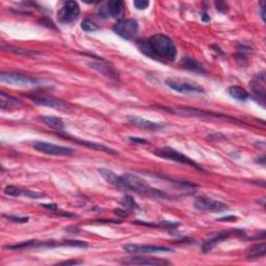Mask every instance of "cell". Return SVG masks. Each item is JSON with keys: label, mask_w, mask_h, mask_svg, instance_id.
Wrapping results in <instances>:
<instances>
[{"label": "cell", "mask_w": 266, "mask_h": 266, "mask_svg": "<svg viewBox=\"0 0 266 266\" xmlns=\"http://www.w3.org/2000/svg\"><path fill=\"white\" fill-rule=\"evenodd\" d=\"M81 262L80 261H64V262H61L60 264H63V265H75V264H80Z\"/></svg>", "instance_id": "e575fe53"}, {"label": "cell", "mask_w": 266, "mask_h": 266, "mask_svg": "<svg viewBox=\"0 0 266 266\" xmlns=\"http://www.w3.org/2000/svg\"><path fill=\"white\" fill-rule=\"evenodd\" d=\"M165 85L168 86L171 90L181 93V94H204L205 90L202 86L197 85L196 82L182 79L178 77H169L165 79Z\"/></svg>", "instance_id": "3957f363"}, {"label": "cell", "mask_w": 266, "mask_h": 266, "mask_svg": "<svg viewBox=\"0 0 266 266\" xmlns=\"http://www.w3.org/2000/svg\"><path fill=\"white\" fill-rule=\"evenodd\" d=\"M116 188H120L122 190H127V191H132L138 194L146 195L149 197H154L158 200L171 198V196L166 192L152 187L144 179L140 178L137 175L129 174V173H126L120 176L119 183H118V186H116Z\"/></svg>", "instance_id": "7a4b0ae2"}, {"label": "cell", "mask_w": 266, "mask_h": 266, "mask_svg": "<svg viewBox=\"0 0 266 266\" xmlns=\"http://www.w3.org/2000/svg\"><path fill=\"white\" fill-rule=\"evenodd\" d=\"M81 28L85 31H87V32H93V31L99 30L100 26L97 23H95L94 21H92L90 19H86V20L82 21Z\"/></svg>", "instance_id": "83f0119b"}, {"label": "cell", "mask_w": 266, "mask_h": 266, "mask_svg": "<svg viewBox=\"0 0 266 266\" xmlns=\"http://www.w3.org/2000/svg\"><path fill=\"white\" fill-rule=\"evenodd\" d=\"M6 218L10 221L16 222V223H26L28 222V218L25 216H17V215H6Z\"/></svg>", "instance_id": "f546056e"}, {"label": "cell", "mask_w": 266, "mask_h": 266, "mask_svg": "<svg viewBox=\"0 0 266 266\" xmlns=\"http://www.w3.org/2000/svg\"><path fill=\"white\" fill-rule=\"evenodd\" d=\"M126 252L131 254H153V253H172L174 249L165 246L150 244H126L123 246Z\"/></svg>", "instance_id": "8fae6325"}, {"label": "cell", "mask_w": 266, "mask_h": 266, "mask_svg": "<svg viewBox=\"0 0 266 266\" xmlns=\"http://www.w3.org/2000/svg\"><path fill=\"white\" fill-rule=\"evenodd\" d=\"M32 147L37 151L45 153L47 155H54V156H69L74 153V150L68 147L58 146L54 144H50L43 141H37L32 144Z\"/></svg>", "instance_id": "ba28073f"}, {"label": "cell", "mask_w": 266, "mask_h": 266, "mask_svg": "<svg viewBox=\"0 0 266 266\" xmlns=\"http://www.w3.org/2000/svg\"><path fill=\"white\" fill-rule=\"evenodd\" d=\"M235 234H241V230L232 229V230H226V231H223V232L216 233L215 236L211 237L210 239L206 240L203 243V246H202L203 252L204 253H208V252L212 251V249L215 246H218L220 243H222L223 241L227 240L228 238L232 237L233 235H235Z\"/></svg>", "instance_id": "4fadbf2b"}, {"label": "cell", "mask_w": 266, "mask_h": 266, "mask_svg": "<svg viewBox=\"0 0 266 266\" xmlns=\"http://www.w3.org/2000/svg\"><path fill=\"white\" fill-rule=\"evenodd\" d=\"M251 88L258 101L264 105L265 102V75L264 73L257 74V76L251 81Z\"/></svg>", "instance_id": "ac0fdd59"}, {"label": "cell", "mask_w": 266, "mask_h": 266, "mask_svg": "<svg viewBox=\"0 0 266 266\" xmlns=\"http://www.w3.org/2000/svg\"><path fill=\"white\" fill-rule=\"evenodd\" d=\"M121 204L123 206V209L127 210L128 212H132V211L140 209V206L137 204V202L130 195H125L122 200Z\"/></svg>", "instance_id": "484cf974"}, {"label": "cell", "mask_w": 266, "mask_h": 266, "mask_svg": "<svg viewBox=\"0 0 266 266\" xmlns=\"http://www.w3.org/2000/svg\"><path fill=\"white\" fill-rule=\"evenodd\" d=\"M80 15V8L75 2L65 3L57 12V20L62 24L74 22Z\"/></svg>", "instance_id": "9c48e42d"}, {"label": "cell", "mask_w": 266, "mask_h": 266, "mask_svg": "<svg viewBox=\"0 0 266 266\" xmlns=\"http://www.w3.org/2000/svg\"><path fill=\"white\" fill-rule=\"evenodd\" d=\"M135 7L138 9V10H146L150 3L149 2H145V0H137V2H135Z\"/></svg>", "instance_id": "4dcf8cb0"}, {"label": "cell", "mask_w": 266, "mask_h": 266, "mask_svg": "<svg viewBox=\"0 0 266 266\" xmlns=\"http://www.w3.org/2000/svg\"><path fill=\"white\" fill-rule=\"evenodd\" d=\"M98 173L100 174V176H101L108 183V184H110V185H112L114 187L118 186L120 176L116 175L114 172H112L109 169L101 168V169L98 170Z\"/></svg>", "instance_id": "603a6c76"}, {"label": "cell", "mask_w": 266, "mask_h": 266, "mask_svg": "<svg viewBox=\"0 0 266 266\" xmlns=\"http://www.w3.org/2000/svg\"><path fill=\"white\" fill-rule=\"evenodd\" d=\"M137 46L143 54L157 61L171 62L177 57V48L174 42L162 33L141 40L137 43Z\"/></svg>", "instance_id": "6da1fadb"}, {"label": "cell", "mask_w": 266, "mask_h": 266, "mask_svg": "<svg viewBox=\"0 0 266 266\" xmlns=\"http://www.w3.org/2000/svg\"><path fill=\"white\" fill-rule=\"evenodd\" d=\"M42 122L45 123L48 127L52 128L58 132H60L63 127H64V124L62 122L61 119L57 118V116H54V115H45L42 118Z\"/></svg>", "instance_id": "cb8c5ba5"}, {"label": "cell", "mask_w": 266, "mask_h": 266, "mask_svg": "<svg viewBox=\"0 0 266 266\" xmlns=\"http://www.w3.org/2000/svg\"><path fill=\"white\" fill-rule=\"evenodd\" d=\"M57 135L60 136L61 138L65 139V140H70V141H73L74 143L80 145V146H83V147H88L92 150H97V151H101V152H105V153H109V154H118L116 153V151H114L113 149H110L106 146H103V145H100V144H97V143H94V142H90V141H85V140H80V139H77V138H74V137H71L70 135H68V133H62V132H57Z\"/></svg>", "instance_id": "5bb4252c"}, {"label": "cell", "mask_w": 266, "mask_h": 266, "mask_svg": "<svg viewBox=\"0 0 266 266\" xmlns=\"http://www.w3.org/2000/svg\"><path fill=\"white\" fill-rule=\"evenodd\" d=\"M124 10V3L121 0H110V2L106 3L105 7L100 9L99 15L102 18H106V17H111V18H118V17L123 13Z\"/></svg>", "instance_id": "9a60e30c"}, {"label": "cell", "mask_w": 266, "mask_h": 266, "mask_svg": "<svg viewBox=\"0 0 266 266\" xmlns=\"http://www.w3.org/2000/svg\"><path fill=\"white\" fill-rule=\"evenodd\" d=\"M194 208L203 212H223L228 209V205L209 197H198L193 204Z\"/></svg>", "instance_id": "30bf717a"}, {"label": "cell", "mask_w": 266, "mask_h": 266, "mask_svg": "<svg viewBox=\"0 0 266 266\" xmlns=\"http://www.w3.org/2000/svg\"><path fill=\"white\" fill-rule=\"evenodd\" d=\"M25 190H21L20 188L16 186H7L5 189V193L12 195V196H19V195H24Z\"/></svg>", "instance_id": "f1b7e54d"}, {"label": "cell", "mask_w": 266, "mask_h": 266, "mask_svg": "<svg viewBox=\"0 0 266 266\" xmlns=\"http://www.w3.org/2000/svg\"><path fill=\"white\" fill-rule=\"evenodd\" d=\"M236 220V218L234 215H228L227 218H223V219H219L218 221H234Z\"/></svg>", "instance_id": "836d02e7"}, {"label": "cell", "mask_w": 266, "mask_h": 266, "mask_svg": "<svg viewBox=\"0 0 266 266\" xmlns=\"http://www.w3.org/2000/svg\"><path fill=\"white\" fill-rule=\"evenodd\" d=\"M229 95L233 97L234 99L238 100V101H246V100L249 98V94L246 90H244L241 87L238 86H232L228 90Z\"/></svg>", "instance_id": "d4e9b609"}, {"label": "cell", "mask_w": 266, "mask_h": 266, "mask_svg": "<svg viewBox=\"0 0 266 266\" xmlns=\"http://www.w3.org/2000/svg\"><path fill=\"white\" fill-rule=\"evenodd\" d=\"M0 80L15 87H37L40 85L38 79L15 72H2Z\"/></svg>", "instance_id": "8992f818"}, {"label": "cell", "mask_w": 266, "mask_h": 266, "mask_svg": "<svg viewBox=\"0 0 266 266\" xmlns=\"http://www.w3.org/2000/svg\"><path fill=\"white\" fill-rule=\"evenodd\" d=\"M202 20H203V21H205V22H208V21L210 20V18H209V15H207L206 13H205V14H203V18H202Z\"/></svg>", "instance_id": "d590c367"}, {"label": "cell", "mask_w": 266, "mask_h": 266, "mask_svg": "<svg viewBox=\"0 0 266 266\" xmlns=\"http://www.w3.org/2000/svg\"><path fill=\"white\" fill-rule=\"evenodd\" d=\"M266 254V244L265 242H261L258 244L253 245L249 247L246 252V258L247 259H256L265 256Z\"/></svg>", "instance_id": "7402d4cb"}, {"label": "cell", "mask_w": 266, "mask_h": 266, "mask_svg": "<svg viewBox=\"0 0 266 266\" xmlns=\"http://www.w3.org/2000/svg\"><path fill=\"white\" fill-rule=\"evenodd\" d=\"M154 154L158 157L163 158V159H168V160H172V161L179 162L182 164H186V165L191 166V168H194L195 170L203 171L202 166L200 165L198 163H196L195 161H193L188 156L180 153L179 151H177L176 149H173L171 147H164V148L157 149L156 151H154Z\"/></svg>", "instance_id": "277c9868"}, {"label": "cell", "mask_w": 266, "mask_h": 266, "mask_svg": "<svg viewBox=\"0 0 266 266\" xmlns=\"http://www.w3.org/2000/svg\"><path fill=\"white\" fill-rule=\"evenodd\" d=\"M165 111L172 112L175 114L179 115H187V116H200V118H214V119H222V120H227L231 121L233 123H239L238 121L234 119H229L228 116H224L218 113H213L205 110H201L197 108H192V107H162Z\"/></svg>", "instance_id": "5b68a950"}, {"label": "cell", "mask_w": 266, "mask_h": 266, "mask_svg": "<svg viewBox=\"0 0 266 266\" xmlns=\"http://www.w3.org/2000/svg\"><path fill=\"white\" fill-rule=\"evenodd\" d=\"M112 30L119 37L125 40H132L138 36L139 32V23L135 19H123L116 22Z\"/></svg>", "instance_id": "52a82bcc"}, {"label": "cell", "mask_w": 266, "mask_h": 266, "mask_svg": "<svg viewBox=\"0 0 266 266\" xmlns=\"http://www.w3.org/2000/svg\"><path fill=\"white\" fill-rule=\"evenodd\" d=\"M180 64L182 65V68L192 71V72H197V73H201V74L206 73V70L204 69V66L200 63L197 60H195L193 57H190V56L183 57L180 61Z\"/></svg>", "instance_id": "44dd1931"}, {"label": "cell", "mask_w": 266, "mask_h": 266, "mask_svg": "<svg viewBox=\"0 0 266 266\" xmlns=\"http://www.w3.org/2000/svg\"><path fill=\"white\" fill-rule=\"evenodd\" d=\"M41 206L50 211H56L58 209L56 204H41Z\"/></svg>", "instance_id": "d6a6232c"}, {"label": "cell", "mask_w": 266, "mask_h": 266, "mask_svg": "<svg viewBox=\"0 0 266 266\" xmlns=\"http://www.w3.org/2000/svg\"><path fill=\"white\" fill-rule=\"evenodd\" d=\"M123 264L127 265H170L171 262L159 258H147V257H130L122 260Z\"/></svg>", "instance_id": "e0dca14e"}, {"label": "cell", "mask_w": 266, "mask_h": 266, "mask_svg": "<svg viewBox=\"0 0 266 266\" xmlns=\"http://www.w3.org/2000/svg\"><path fill=\"white\" fill-rule=\"evenodd\" d=\"M90 65V68L96 70L97 72H99L100 74H102L106 77L112 78V79H116L118 78V72H116L111 65H109L108 63L104 62V61H91L88 63Z\"/></svg>", "instance_id": "d6986e66"}, {"label": "cell", "mask_w": 266, "mask_h": 266, "mask_svg": "<svg viewBox=\"0 0 266 266\" xmlns=\"http://www.w3.org/2000/svg\"><path fill=\"white\" fill-rule=\"evenodd\" d=\"M127 120L133 126H136V127L141 128V129H145V130H150V131L159 130L165 126V124L149 121V120L141 118V116H138V115H128Z\"/></svg>", "instance_id": "2e32d148"}, {"label": "cell", "mask_w": 266, "mask_h": 266, "mask_svg": "<svg viewBox=\"0 0 266 266\" xmlns=\"http://www.w3.org/2000/svg\"><path fill=\"white\" fill-rule=\"evenodd\" d=\"M22 105L19 99H17L5 92L0 93V107L2 109H10V108H18Z\"/></svg>", "instance_id": "ffe728a7"}, {"label": "cell", "mask_w": 266, "mask_h": 266, "mask_svg": "<svg viewBox=\"0 0 266 266\" xmlns=\"http://www.w3.org/2000/svg\"><path fill=\"white\" fill-rule=\"evenodd\" d=\"M135 224H140L143 226H148V227H153V228H177L180 224H176V223H168V222H163V223H159V224H155V223H145V222H141V221H136Z\"/></svg>", "instance_id": "4316f807"}, {"label": "cell", "mask_w": 266, "mask_h": 266, "mask_svg": "<svg viewBox=\"0 0 266 266\" xmlns=\"http://www.w3.org/2000/svg\"><path fill=\"white\" fill-rule=\"evenodd\" d=\"M30 99L33 102L38 105L51 107L60 111H68L70 109L69 105L65 102L61 101L59 99H56L51 96H46V95H33L30 96Z\"/></svg>", "instance_id": "7c38bea8"}, {"label": "cell", "mask_w": 266, "mask_h": 266, "mask_svg": "<svg viewBox=\"0 0 266 266\" xmlns=\"http://www.w3.org/2000/svg\"><path fill=\"white\" fill-rule=\"evenodd\" d=\"M129 141H131L132 143H135V144H139V145H147V144H149L147 140L139 139V138H129Z\"/></svg>", "instance_id": "1f68e13d"}]
</instances>
